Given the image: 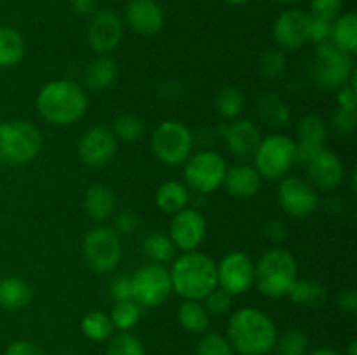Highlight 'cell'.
Masks as SVG:
<instances>
[{
    "label": "cell",
    "instance_id": "obj_1",
    "mask_svg": "<svg viewBox=\"0 0 357 355\" xmlns=\"http://www.w3.org/2000/svg\"><path fill=\"white\" fill-rule=\"evenodd\" d=\"M35 106L47 124L68 127L86 113L87 94L73 80L56 79L42 86L35 97Z\"/></svg>",
    "mask_w": 357,
    "mask_h": 355
},
{
    "label": "cell",
    "instance_id": "obj_2",
    "mask_svg": "<svg viewBox=\"0 0 357 355\" xmlns=\"http://www.w3.org/2000/svg\"><path fill=\"white\" fill-rule=\"evenodd\" d=\"M275 338L278 329L271 317L253 306L236 310L227 326V340L241 355H268Z\"/></svg>",
    "mask_w": 357,
    "mask_h": 355
},
{
    "label": "cell",
    "instance_id": "obj_3",
    "mask_svg": "<svg viewBox=\"0 0 357 355\" xmlns=\"http://www.w3.org/2000/svg\"><path fill=\"white\" fill-rule=\"evenodd\" d=\"M171 287L183 299L202 301L215 287H218L216 261L201 251L183 253L173 260L169 270Z\"/></svg>",
    "mask_w": 357,
    "mask_h": 355
},
{
    "label": "cell",
    "instance_id": "obj_4",
    "mask_svg": "<svg viewBox=\"0 0 357 355\" xmlns=\"http://www.w3.org/2000/svg\"><path fill=\"white\" fill-rule=\"evenodd\" d=\"M296 274L295 256L282 247H271L255 265V285L267 298L281 299L288 296Z\"/></svg>",
    "mask_w": 357,
    "mask_h": 355
},
{
    "label": "cell",
    "instance_id": "obj_5",
    "mask_svg": "<svg viewBox=\"0 0 357 355\" xmlns=\"http://www.w3.org/2000/svg\"><path fill=\"white\" fill-rule=\"evenodd\" d=\"M42 134L28 120L0 122V166L21 167L38 157Z\"/></svg>",
    "mask_w": 357,
    "mask_h": 355
},
{
    "label": "cell",
    "instance_id": "obj_6",
    "mask_svg": "<svg viewBox=\"0 0 357 355\" xmlns=\"http://www.w3.org/2000/svg\"><path fill=\"white\" fill-rule=\"evenodd\" d=\"M251 159L261 180H282L296 164L295 139L282 132L265 136L260 139Z\"/></svg>",
    "mask_w": 357,
    "mask_h": 355
},
{
    "label": "cell",
    "instance_id": "obj_7",
    "mask_svg": "<svg viewBox=\"0 0 357 355\" xmlns=\"http://www.w3.org/2000/svg\"><path fill=\"white\" fill-rule=\"evenodd\" d=\"M152 153L160 164L176 167L194 153V136L180 120H164L153 131L150 139Z\"/></svg>",
    "mask_w": 357,
    "mask_h": 355
},
{
    "label": "cell",
    "instance_id": "obj_8",
    "mask_svg": "<svg viewBox=\"0 0 357 355\" xmlns=\"http://www.w3.org/2000/svg\"><path fill=\"white\" fill-rule=\"evenodd\" d=\"M354 56L340 51L331 42L317 45L316 54L310 63V75L314 82L323 89H340L347 86L354 68Z\"/></svg>",
    "mask_w": 357,
    "mask_h": 355
},
{
    "label": "cell",
    "instance_id": "obj_9",
    "mask_svg": "<svg viewBox=\"0 0 357 355\" xmlns=\"http://www.w3.org/2000/svg\"><path fill=\"white\" fill-rule=\"evenodd\" d=\"M82 256L93 271L110 274L122 260L121 235L110 226L89 230L82 240Z\"/></svg>",
    "mask_w": 357,
    "mask_h": 355
},
{
    "label": "cell",
    "instance_id": "obj_10",
    "mask_svg": "<svg viewBox=\"0 0 357 355\" xmlns=\"http://www.w3.org/2000/svg\"><path fill=\"white\" fill-rule=\"evenodd\" d=\"M227 162L218 152L202 150L195 152L185 160L183 178L188 190L208 195L218 190L227 174Z\"/></svg>",
    "mask_w": 357,
    "mask_h": 355
},
{
    "label": "cell",
    "instance_id": "obj_11",
    "mask_svg": "<svg viewBox=\"0 0 357 355\" xmlns=\"http://www.w3.org/2000/svg\"><path fill=\"white\" fill-rule=\"evenodd\" d=\"M131 291L142 308H157L173 292L169 270L159 263L143 265L131 275Z\"/></svg>",
    "mask_w": 357,
    "mask_h": 355
},
{
    "label": "cell",
    "instance_id": "obj_12",
    "mask_svg": "<svg viewBox=\"0 0 357 355\" xmlns=\"http://www.w3.org/2000/svg\"><path fill=\"white\" fill-rule=\"evenodd\" d=\"M278 202L282 211L291 218H309L319 205L316 188L300 176H284L279 180Z\"/></svg>",
    "mask_w": 357,
    "mask_h": 355
},
{
    "label": "cell",
    "instance_id": "obj_13",
    "mask_svg": "<svg viewBox=\"0 0 357 355\" xmlns=\"http://www.w3.org/2000/svg\"><path fill=\"white\" fill-rule=\"evenodd\" d=\"M218 287L232 296L244 294L255 285V263L243 251H230L216 263Z\"/></svg>",
    "mask_w": 357,
    "mask_h": 355
},
{
    "label": "cell",
    "instance_id": "obj_14",
    "mask_svg": "<svg viewBox=\"0 0 357 355\" xmlns=\"http://www.w3.org/2000/svg\"><path fill=\"white\" fill-rule=\"evenodd\" d=\"M115 152H117V139L112 129L105 125H94L87 129L77 145V155L80 162L89 169H101L108 166Z\"/></svg>",
    "mask_w": 357,
    "mask_h": 355
},
{
    "label": "cell",
    "instance_id": "obj_15",
    "mask_svg": "<svg viewBox=\"0 0 357 355\" xmlns=\"http://www.w3.org/2000/svg\"><path fill=\"white\" fill-rule=\"evenodd\" d=\"M208 225L201 211L194 207H185L174 212L169 223V239L181 253L197 251L204 242Z\"/></svg>",
    "mask_w": 357,
    "mask_h": 355
},
{
    "label": "cell",
    "instance_id": "obj_16",
    "mask_svg": "<svg viewBox=\"0 0 357 355\" xmlns=\"http://www.w3.org/2000/svg\"><path fill=\"white\" fill-rule=\"evenodd\" d=\"M310 14L302 9H288L278 16L272 28L274 40L282 51H296L309 42Z\"/></svg>",
    "mask_w": 357,
    "mask_h": 355
},
{
    "label": "cell",
    "instance_id": "obj_17",
    "mask_svg": "<svg viewBox=\"0 0 357 355\" xmlns=\"http://www.w3.org/2000/svg\"><path fill=\"white\" fill-rule=\"evenodd\" d=\"M307 166V178L309 183L312 184L316 190L330 191L335 190L342 184L345 176V167L340 157L333 152V150L326 148L316 153Z\"/></svg>",
    "mask_w": 357,
    "mask_h": 355
},
{
    "label": "cell",
    "instance_id": "obj_18",
    "mask_svg": "<svg viewBox=\"0 0 357 355\" xmlns=\"http://www.w3.org/2000/svg\"><path fill=\"white\" fill-rule=\"evenodd\" d=\"M122 21L114 10H96L87 24V42L98 54H108L122 40Z\"/></svg>",
    "mask_w": 357,
    "mask_h": 355
},
{
    "label": "cell",
    "instance_id": "obj_19",
    "mask_svg": "<svg viewBox=\"0 0 357 355\" xmlns=\"http://www.w3.org/2000/svg\"><path fill=\"white\" fill-rule=\"evenodd\" d=\"M328 124L319 113H307L296 125V162L307 164L319 150L324 148Z\"/></svg>",
    "mask_w": 357,
    "mask_h": 355
},
{
    "label": "cell",
    "instance_id": "obj_20",
    "mask_svg": "<svg viewBox=\"0 0 357 355\" xmlns=\"http://www.w3.org/2000/svg\"><path fill=\"white\" fill-rule=\"evenodd\" d=\"M260 139V129L253 120H248V118L230 120L223 131V143L227 150L237 159H251Z\"/></svg>",
    "mask_w": 357,
    "mask_h": 355
},
{
    "label": "cell",
    "instance_id": "obj_21",
    "mask_svg": "<svg viewBox=\"0 0 357 355\" xmlns=\"http://www.w3.org/2000/svg\"><path fill=\"white\" fill-rule=\"evenodd\" d=\"M129 28L139 35H155L164 26V13L155 0H131L126 7Z\"/></svg>",
    "mask_w": 357,
    "mask_h": 355
},
{
    "label": "cell",
    "instance_id": "obj_22",
    "mask_svg": "<svg viewBox=\"0 0 357 355\" xmlns=\"http://www.w3.org/2000/svg\"><path fill=\"white\" fill-rule=\"evenodd\" d=\"M223 187H225L227 194L232 197L251 198L260 191L261 176L250 164H237V166L227 169Z\"/></svg>",
    "mask_w": 357,
    "mask_h": 355
},
{
    "label": "cell",
    "instance_id": "obj_23",
    "mask_svg": "<svg viewBox=\"0 0 357 355\" xmlns=\"http://www.w3.org/2000/svg\"><path fill=\"white\" fill-rule=\"evenodd\" d=\"M84 209L93 221H107L115 211V195L105 184H93L87 188L84 197Z\"/></svg>",
    "mask_w": 357,
    "mask_h": 355
},
{
    "label": "cell",
    "instance_id": "obj_24",
    "mask_svg": "<svg viewBox=\"0 0 357 355\" xmlns=\"http://www.w3.org/2000/svg\"><path fill=\"white\" fill-rule=\"evenodd\" d=\"M257 113L265 125L274 129L286 127L291 120V111H289L288 103L275 93H265L258 100Z\"/></svg>",
    "mask_w": 357,
    "mask_h": 355
},
{
    "label": "cell",
    "instance_id": "obj_25",
    "mask_svg": "<svg viewBox=\"0 0 357 355\" xmlns=\"http://www.w3.org/2000/svg\"><path fill=\"white\" fill-rule=\"evenodd\" d=\"M117 73V63L110 56L98 54L96 58L87 63L86 70H84V84L94 90L107 89L115 82Z\"/></svg>",
    "mask_w": 357,
    "mask_h": 355
},
{
    "label": "cell",
    "instance_id": "obj_26",
    "mask_svg": "<svg viewBox=\"0 0 357 355\" xmlns=\"http://www.w3.org/2000/svg\"><path fill=\"white\" fill-rule=\"evenodd\" d=\"M188 202H190V190L181 181H166L155 191L157 207L167 214H174V212L188 207Z\"/></svg>",
    "mask_w": 357,
    "mask_h": 355
},
{
    "label": "cell",
    "instance_id": "obj_27",
    "mask_svg": "<svg viewBox=\"0 0 357 355\" xmlns=\"http://www.w3.org/2000/svg\"><path fill=\"white\" fill-rule=\"evenodd\" d=\"M330 42L340 51L354 56L357 52V14L345 13L331 23Z\"/></svg>",
    "mask_w": 357,
    "mask_h": 355
},
{
    "label": "cell",
    "instance_id": "obj_28",
    "mask_svg": "<svg viewBox=\"0 0 357 355\" xmlns=\"http://www.w3.org/2000/svg\"><path fill=\"white\" fill-rule=\"evenodd\" d=\"M26 52L23 35L10 26H0V70L20 65Z\"/></svg>",
    "mask_w": 357,
    "mask_h": 355
},
{
    "label": "cell",
    "instance_id": "obj_29",
    "mask_svg": "<svg viewBox=\"0 0 357 355\" xmlns=\"http://www.w3.org/2000/svg\"><path fill=\"white\" fill-rule=\"evenodd\" d=\"M31 301V289L20 277L0 278V306L6 310H21Z\"/></svg>",
    "mask_w": 357,
    "mask_h": 355
},
{
    "label": "cell",
    "instance_id": "obj_30",
    "mask_svg": "<svg viewBox=\"0 0 357 355\" xmlns=\"http://www.w3.org/2000/svg\"><path fill=\"white\" fill-rule=\"evenodd\" d=\"M178 322L185 331L194 334L206 333L211 322V315L206 310L204 303L195 299H183L178 308Z\"/></svg>",
    "mask_w": 357,
    "mask_h": 355
},
{
    "label": "cell",
    "instance_id": "obj_31",
    "mask_svg": "<svg viewBox=\"0 0 357 355\" xmlns=\"http://www.w3.org/2000/svg\"><path fill=\"white\" fill-rule=\"evenodd\" d=\"M288 298L296 306L303 308H319L328 298V291L321 282L316 281H298L293 282L291 289L288 292Z\"/></svg>",
    "mask_w": 357,
    "mask_h": 355
},
{
    "label": "cell",
    "instance_id": "obj_32",
    "mask_svg": "<svg viewBox=\"0 0 357 355\" xmlns=\"http://www.w3.org/2000/svg\"><path fill=\"white\" fill-rule=\"evenodd\" d=\"M142 251L149 258L150 263L164 265L167 261L174 260L176 247L171 242L169 235H164L160 232H152L142 240Z\"/></svg>",
    "mask_w": 357,
    "mask_h": 355
},
{
    "label": "cell",
    "instance_id": "obj_33",
    "mask_svg": "<svg viewBox=\"0 0 357 355\" xmlns=\"http://www.w3.org/2000/svg\"><path fill=\"white\" fill-rule=\"evenodd\" d=\"M80 329L82 334L91 341H105L114 333V324H112L110 315L101 310H93L86 313L80 320Z\"/></svg>",
    "mask_w": 357,
    "mask_h": 355
},
{
    "label": "cell",
    "instance_id": "obj_34",
    "mask_svg": "<svg viewBox=\"0 0 357 355\" xmlns=\"http://www.w3.org/2000/svg\"><path fill=\"white\" fill-rule=\"evenodd\" d=\"M216 111L220 113V117L225 118V120H236L239 118V115L243 113L244 108V94L239 87L236 86H227L216 94L215 101Z\"/></svg>",
    "mask_w": 357,
    "mask_h": 355
},
{
    "label": "cell",
    "instance_id": "obj_35",
    "mask_svg": "<svg viewBox=\"0 0 357 355\" xmlns=\"http://www.w3.org/2000/svg\"><path fill=\"white\" fill-rule=\"evenodd\" d=\"M108 315H110L112 324H114V329L131 331L142 319V306L135 299L115 301Z\"/></svg>",
    "mask_w": 357,
    "mask_h": 355
},
{
    "label": "cell",
    "instance_id": "obj_36",
    "mask_svg": "<svg viewBox=\"0 0 357 355\" xmlns=\"http://www.w3.org/2000/svg\"><path fill=\"white\" fill-rule=\"evenodd\" d=\"M112 132H114L115 139H121V141L124 143H135L143 138L145 124H143V120L138 115L124 113L121 115V117L115 118Z\"/></svg>",
    "mask_w": 357,
    "mask_h": 355
},
{
    "label": "cell",
    "instance_id": "obj_37",
    "mask_svg": "<svg viewBox=\"0 0 357 355\" xmlns=\"http://www.w3.org/2000/svg\"><path fill=\"white\" fill-rule=\"evenodd\" d=\"M274 348L278 355H307L309 340L300 329H286L275 338Z\"/></svg>",
    "mask_w": 357,
    "mask_h": 355
},
{
    "label": "cell",
    "instance_id": "obj_38",
    "mask_svg": "<svg viewBox=\"0 0 357 355\" xmlns=\"http://www.w3.org/2000/svg\"><path fill=\"white\" fill-rule=\"evenodd\" d=\"M107 355H145V347L135 334L121 331L108 343Z\"/></svg>",
    "mask_w": 357,
    "mask_h": 355
},
{
    "label": "cell",
    "instance_id": "obj_39",
    "mask_svg": "<svg viewBox=\"0 0 357 355\" xmlns=\"http://www.w3.org/2000/svg\"><path fill=\"white\" fill-rule=\"evenodd\" d=\"M286 66V56L281 49H267L264 54L258 58V72L261 77L272 80L278 79Z\"/></svg>",
    "mask_w": 357,
    "mask_h": 355
},
{
    "label": "cell",
    "instance_id": "obj_40",
    "mask_svg": "<svg viewBox=\"0 0 357 355\" xmlns=\"http://www.w3.org/2000/svg\"><path fill=\"white\" fill-rule=\"evenodd\" d=\"M195 355H234L232 345L218 333H206L195 347Z\"/></svg>",
    "mask_w": 357,
    "mask_h": 355
},
{
    "label": "cell",
    "instance_id": "obj_41",
    "mask_svg": "<svg viewBox=\"0 0 357 355\" xmlns=\"http://www.w3.org/2000/svg\"><path fill=\"white\" fill-rule=\"evenodd\" d=\"M232 298L234 296L229 294L227 291H223L222 287H215L204 299H202V303H204L209 315H223V313L229 312L230 306H232Z\"/></svg>",
    "mask_w": 357,
    "mask_h": 355
},
{
    "label": "cell",
    "instance_id": "obj_42",
    "mask_svg": "<svg viewBox=\"0 0 357 355\" xmlns=\"http://www.w3.org/2000/svg\"><path fill=\"white\" fill-rule=\"evenodd\" d=\"M344 0H310V16L333 21L340 16Z\"/></svg>",
    "mask_w": 357,
    "mask_h": 355
},
{
    "label": "cell",
    "instance_id": "obj_43",
    "mask_svg": "<svg viewBox=\"0 0 357 355\" xmlns=\"http://www.w3.org/2000/svg\"><path fill=\"white\" fill-rule=\"evenodd\" d=\"M331 125H333V129L338 132V134L351 136L357 127L356 111L337 108V111H335L333 117H331Z\"/></svg>",
    "mask_w": 357,
    "mask_h": 355
},
{
    "label": "cell",
    "instance_id": "obj_44",
    "mask_svg": "<svg viewBox=\"0 0 357 355\" xmlns=\"http://www.w3.org/2000/svg\"><path fill=\"white\" fill-rule=\"evenodd\" d=\"M331 23H333V21L323 19V17L310 16L309 42H314L316 45L324 44V42H330Z\"/></svg>",
    "mask_w": 357,
    "mask_h": 355
},
{
    "label": "cell",
    "instance_id": "obj_45",
    "mask_svg": "<svg viewBox=\"0 0 357 355\" xmlns=\"http://www.w3.org/2000/svg\"><path fill=\"white\" fill-rule=\"evenodd\" d=\"M139 218L132 211H121L114 219V230L119 235H132L138 230Z\"/></svg>",
    "mask_w": 357,
    "mask_h": 355
},
{
    "label": "cell",
    "instance_id": "obj_46",
    "mask_svg": "<svg viewBox=\"0 0 357 355\" xmlns=\"http://www.w3.org/2000/svg\"><path fill=\"white\" fill-rule=\"evenodd\" d=\"M110 296L114 298V301L132 299L131 277L129 275H117V277H114V281L110 282Z\"/></svg>",
    "mask_w": 357,
    "mask_h": 355
},
{
    "label": "cell",
    "instance_id": "obj_47",
    "mask_svg": "<svg viewBox=\"0 0 357 355\" xmlns=\"http://www.w3.org/2000/svg\"><path fill=\"white\" fill-rule=\"evenodd\" d=\"M264 235L267 237L271 242L281 244L284 242L286 237H288V228H286V225L281 219H268L264 226Z\"/></svg>",
    "mask_w": 357,
    "mask_h": 355
},
{
    "label": "cell",
    "instance_id": "obj_48",
    "mask_svg": "<svg viewBox=\"0 0 357 355\" xmlns=\"http://www.w3.org/2000/svg\"><path fill=\"white\" fill-rule=\"evenodd\" d=\"M3 355H45V352L31 341L17 340L6 348Z\"/></svg>",
    "mask_w": 357,
    "mask_h": 355
},
{
    "label": "cell",
    "instance_id": "obj_49",
    "mask_svg": "<svg viewBox=\"0 0 357 355\" xmlns=\"http://www.w3.org/2000/svg\"><path fill=\"white\" fill-rule=\"evenodd\" d=\"M357 90L356 87L352 86H344L340 89H337V104L338 108L342 110H349V111H356L357 106Z\"/></svg>",
    "mask_w": 357,
    "mask_h": 355
},
{
    "label": "cell",
    "instance_id": "obj_50",
    "mask_svg": "<svg viewBox=\"0 0 357 355\" xmlns=\"http://www.w3.org/2000/svg\"><path fill=\"white\" fill-rule=\"evenodd\" d=\"M70 7L80 17H91L96 13L98 0H70Z\"/></svg>",
    "mask_w": 357,
    "mask_h": 355
},
{
    "label": "cell",
    "instance_id": "obj_51",
    "mask_svg": "<svg viewBox=\"0 0 357 355\" xmlns=\"http://www.w3.org/2000/svg\"><path fill=\"white\" fill-rule=\"evenodd\" d=\"M337 303H338V306H340L342 312L354 315V313L357 312V294H356L354 289H349V291L340 292V294H338Z\"/></svg>",
    "mask_w": 357,
    "mask_h": 355
},
{
    "label": "cell",
    "instance_id": "obj_52",
    "mask_svg": "<svg viewBox=\"0 0 357 355\" xmlns=\"http://www.w3.org/2000/svg\"><path fill=\"white\" fill-rule=\"evenodd\" d=\"M309 355H342V354H338V352L333 350V348L321 347V348H316V350L310 352Z\"/></svg>",
    "mask_w": 357,
    "mask_h": 355
},
{
    "label": "cell",
    "instance_id": "obj_53",
    "mask_svg": "<svg viewBox=\"0 0 357 355\" xmlns=\"http://www.w3.org/2000/svg\"><path fill=\"white\" fill-rule=\"evenodd\" d=\"M347 355H357V343H356V341H351V345H349Z\"/></svg>",
    "mask_w": 357,
    "mask_h": 355
},
{
    "label": "cell",
    "instance_id": "obj_54",
    "mask_svg": "<svg viewBox=\"0 0 357 355\" xmlns=\"http://www.w3.org/2000/svg\"><path fill=\"white\" fill-rule=\"evenodd\" d=\"M223 2L230 3V6H243V3L250 2V0H223Z\"/></svg>",
    "mask_w": 357,
    "mask_h": 355
},
{
    "label": "cell",
    "instance_id": "obj_55",
    "mask_svg": "<svg viewBox=\"0 0 357 355\" xmlns=\"http://www.w3.org/2000/svg\"><path fill=\"white\" fill-rule=\"evenodd\" d=\"M278 2H282V3H295V2H300V0H278Z\"/></svg>",
    "mask_w": 357,
    "mask_h": 355
},
{
    "label": "cell",
    "instance_id": "obj_56",
    "mask_svg": "<svg viewBox=\"0 0 357 355\" xmlns=\"http://www.w3.org/2000/svg\"><path fill=\"white\" fill-rule=\"evenodd\" d=\"M58 355H73V354H70V352H61V354H58Z\"/></svg>",
    "mask_w": 357,
    "mask_h": 355
}]
</instances>
